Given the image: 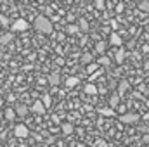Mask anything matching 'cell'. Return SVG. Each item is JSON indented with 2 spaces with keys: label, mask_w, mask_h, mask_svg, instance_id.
Instances as JSON below:
<instances>
[{
  "label": "cell",
  "mask_w": 149,
  "mask_h": 147,
  "mask_svg": "<svg viewBox=\"0 0 149 147\" xmlns=\"http://www.w3.org/2000/svg\"><path fill=\"white\" fill-rule=\"evenodd\" d=\"M92 61H94L92 54H83V55H81V62H83V64L88 66V64H92Z\"/></svg>",
  "instance_id": "obj_22"
},
{
  "label": "cell",
  "mask_w": 149,
  "mask_h": 147,
  "mask_svg": "<svg viewBox=\"0 0 149 147\" xmlns=\"http://www.w3.org/2000/svg\"><path fill=\"white\" fill-rule=\"evenodd\" d=\"M128 81H120V85H118V94H120V97H123V94L128 90Z\"/></svg>",
  "instance_id": "obj_14"
},
{
  "label": "cell",
  "mask_w": 149,
  "mask_h": 147,
  "mask_svg": "<svg viewBox=\"0 0 149 147\" xmlns=\"http://www.w3.org/2000/svg\"><path fill=\"white\" fill-rule=\"evenodd\" d=\"M78 28H80L81 31H87V30H88V21H87L85 17H80V19H78Z\"/></svg>",
  "instance_id": "obj_18"
},
{
  "label": "cell",
  "mask_w": 149,
  "mask_h": 147,
  "mask_svg": "<svg viewBox=\"0 0 149 147\" xmlns=\"http://www.w3.org/2000/svg\"><path fill=\"white\" fill-rule=\"evenodd\" d=\"M12 40V33H3L0 35V43H9Z\"/></svg>",
  "instance_id": "obj_24"
},
{
  "label": "cell",
  "mask_w": 149,
  "mask_h": 147,
  "mask_svg": "<svg viewBox=\"0 0 149 147\" xmlns=\"http://www.w3.org/2000/svg\"><path fill=\"white\" fill-rule=\"evenodd\" d=\"M104 50H106V42H97L95 43V52L97 54H104Z\"/></svg>",
  "instance_id": "obj_21"
},
{
  "label": "cell",
  "mask_w": 149,
  "mask_h": 147,
  "mask_svg": "<svg viewBox=\"0 0 149 147\" xmlns=\"http://www.w3.org/2000/svg\"><path fill=\"white\" fill-rule=\"evenodd\" d=\"M139 119H141V116H139L137 112H123V114L120 116V121H121L123 125H135Z\"/></svg>",
  "instance_id": "obj_3"
},
{
  "label": "cell",
  "mask_w": 149,
  "mask_h": 147,
  "mask_svg": "<svg viewBox=\"0 0 149 147\" xmlns=\"http://www.w3.org/2000/svg\"><path fill=\"white\" fill-rule=\"evenodd\" d=\"M2 104H3V101H2V99H0V107H2Z\"/></svg>",
  "instance_id": "obj_31"
},
{
  "label": "cell",
  "mask_w": 149,
  "mask_h": 147,
  "mask_svg": "<svg viewBox=\"0 0 149 147\" xmlns=\"http://www.w3.org/2000/svg\"><path fill=\"white\" fill-rule=\"evenodd\" d=\"M0 21H2V24H3V26H7V24H9V19H7L5 16H2V14H0Z\"/></svg>",
  "instance_id": "obj_28"
},
{
  "label": "cell",
  "mask_w": 149,
  "mask_h": 147,
  "mask_svg": "<svg viewBox=\"0 0 149 147\" xmlns=\"http://www.w3.org/2000/svg\"><path fill=\"white\" fill-rule=\"evenodd\" d=\"M14 135H16L17 139H26V137L30 135V130H28V126H26V125L19 123V125H16V126H14Z\"/></svg>",
  "instance_id": "obj_4"
},
{
  "label": "cell",
  "mask_w": 149,
  "mask_h": 147,
  "mask_svg": "<svg viewBox=\"0 0 149 147\" xmlns=\"http://www.w3.org/2000/svg\"><path fill=\"white\" fill-rule=\"evenodd\" d=\"M3 114H5V119H9V121H12L17 114H16V109H10V107H7V109L3 111Z\"/></svg>",
  "instance_id": "obj_17"
},
{
  "label": "cell",
  "mask_w": 149,
  "mask_h": 147,
  "mask_svg": "<svg viewBox=\"0 0 149 147\" xmlns=\"http://www.w3.org/2000/svg\"><path fill=\"white\" fill-rule=\"evenodd\" d=\"M0 83H2V81H0Z\"/></svg>",
  "instance_id": "obj_33"
},
{
  "label": "cell",
  "mask_w": 149,
  "mask_h": 147,
  "mask_svg": "<svg viewBox=\"0 0 149 147\" xmlns=\"http://www.w3.org/2000/svg\"><path fill=\"white\" fill-rule=\"evenodd\" d=\"M85 94H88V95H95V94H97V87H95L94 83H87V85H85Z\"/></svg>",
  "instance_id": "obj_15"
},
{
  "label": "cell",
  "mask_w": 149,
  "mask_h": 147,
  "mask_svg": "<svg viewBox=\"0 0 149 147\" xmlns=\"http://www.w3.org/2000/svg\"><path fill=\"white\" fill-rule=\"evenodd\" d=\"M104 7H106V2H104V0H95V9L101 10V9H104Z\"/></svg>",
  "instance_id": "obj_26"
},
{
  "label": "cell",
  "mask_w": 149,
  "mask_h": 147,
  "mask_svg": "<svg viewBox=\"0 0 149 147\" xmlns=\"http://www.w3.org/2000/svg\"><path fill=\"white\" fill-rule=\"evenodd\" d=\"M40 101L43 102V106H45V107H50V106H52V97H50L49 94L42 95V99H40Z\"/></svg>",
  "instance_id": "obj_19"
},
{
  "label": "cell",
  "mask_w": 149,
  "mask_h": 147,
  "mask_svg": "<svg viewBox=\"0 0 149 147\" xmlns=\"http://www.w3.org/2000/svg\"><path fill=\"white\" fill-rule=\"evenodd\" d=\"M101 73H102V69H99V71H97L95 74H92V76H90V80H95L97 76H101Z\"/></svg>",
  "instance_id": "obj_29"
},
{
  "label": "cell",
  "mask_w": 149,
  "mask_h": 147,
  "mask_svg": "<svg viewBox=\"0 0 149 147\" xmlns=\"http://www.w3.org/2000/svg\"><path fill=\"white\" fill-rule=\"evenodd\" d=\"M99 114L101 116H106V118H113V116H116V111L111 109V107H101L99 109Z\"/></svg>",
  "instance_id": "obj_10"
},
{
  "label": "cell",
  "mask_w": 149,
  "mask_h": 147,
  "mask_svg": "<svg viewBox=\"0 0 149 147\" xmlns=\"http://www.w3.org/2000/svg\"><path fill=\"white\" fill-rule=\"evenodd\" d=\"M114 61H116L118 64H123V61H125V50H123V47L118 49V52L114 54Z\"/></svg>",
  "instance_id": "obj_12"
},
{
  "label": "cell",
  "mask_w": 149,
  "mask_h": 147,
  "mask_svg": "<svg viewBox=\"0 0 149 147\" xmlns=\"http://www.w3.org/2000/svg\"><path fill=\"white\" fill-rule=\"evenodd\" d=\"M85 71L92 76V74H95L97 71H99V64H97V62H92V64H88V66H87V69H85Z\"/></svg>",
  "instance_id": "obj_16"
},
{
  "label": "cell",
  "mask_w": 149,
  "mask_h": 147,
  "mask_svg": "<svg viewBox=\"0 0 149 147\" xmlns=\"http://www.w3.org/2000/svg\"><path fill=\"white\" fill-rule=\"evenodd\" d=\"M80 31V28H78V24H73V23H70V24H66V33L68 35H76Z\"/></svg>",
  "instance_id": "obj_13"
},
{
  "label": "cell",
  "mask_w": 149,
  "mask_h": 147,
  "mask_svg": "<svg viewBox=\"0 0 149 147\" xmlns=\"http://www.w3.org/2000/svg\"><path fill=\"white\" fill-rule=\"evenodd\" d=\"M109 45H114V47L121 49V45H123V40H121V37H120L118 33H111V35H109Z\"/></svg>",
  "instance_id": "obj_6"
},
{
  "label": "cell",
  "mask_w": 149,
  "mask_h": 147,
  "mask_svg": "<svg viewBox=\"0 0 149 147\" xmlns=\"http://www.w3.org/2000/svg\"><path fill=\"white\" fill-rule=\"evenodd\" d=\"M45 109H47V107L43 106V102H42L40 99H38V101H35V102H33V106H31V111H33L35 114H43V112H45Z\"/></svg>",
  "instance_id": "obj_8"
},
{
  "label": "cell",
  "mask_w": 149,
  "mask_h": 147,
  "mask_svg": "<svg viewBox=\"0 0 149 147\" xmlns=\"http://www.w3.org/2000/svg\"><path fill=\"white\" fill-rule=\"evenodd\" d=\"M61 130H63V133L64 135H71L74 132V126L71 123H61Z\"/></svg>",
  "instance_id": "obj_11"
},
{
  "label": "cell",
  "mask_w": 149,
  "mask_h": 147,
  "mask_svg": "<svg viewBox=\"0 0 149 147\" xmlns=\"http://www.w3.org/2000/svg\"><path fill=\"white\" fill-rule=\"evenodd\" d=\"M47 80H49V83H50L52 87H57V85L61 83V74H59V71H57V69H54L52 73L47 76Z\"/></svg>",
  "instance_id": "obj_5"
},
{
  "label": "cell",
  "mask_w": 149,
  "mask_h": 147,
  "mask_svg": "<svg viewBox=\"0 0 149 147\" xmlns=\"http://www.w3.org/2000/svg\"><path fill=\"white\" fill-rule=\"evenodd\" d=\"M94 147H106V142H104V140L101 139V140H97V142L94 144Z\"/></svg>",
  "instance_id": "obj_27"
},
{
  "label": "cell",
  "mask_w": 149,
  "mask_h": 147,
  "mask_svg": "<svg viewBox=\"0 0 149 147\" xmlns=\"http://www.w3.org/2000/svg\"><path fill=\"white\" fill-rule=\"evenodd\" d=\"M78 83H80V80H78L76 76H68V78H66V81H64L66 88H74Z\"/></svg>",
  "instance_id": "obj_9"
},
{
  "label": "cell",
  "mask_w": 149,
  "mask_h": 147,
  "mask_svg": "<svg viewBox=\"0 0 149 147\" xmlns=\"http://www.w3.org/2000/svg\"><path fill=\"white\" fill-rule=\"evenodd\" d=\"M12 33H21V31H26L28 28H30V23L26 21V19H23V17H19V19H16L14 23H12Z\"/></svg>",
  "instance_id": "obj_2"
},
{
  "label": "cell",
  "mask_w": 149,
  "mask_h": 147,
  "mask_svg": "<svg viewBox=\"0 0 149 147\" xmlns=\"http://www.w3.org/2000/svg\"><path fill=\"white\" fill-rule=\"evenodd\" d=\"M144 142H148V144H149V135H146V137H144Z\"/></svg>",
  "instance_id": "obj_30"
},
{
  "label": "cell",
  "mask_w": 149,
  "mask_h": 147,
  "mask_svg": "<svg viewBox=\"0 0 149 147\" xmlns=\"http://www.w3.org/2000/svg\"><path fill=\"white\" fill-rule=\"evenodd\" d=\"M33 28L37 30L38 33L42 35H52L54 33V26H52V21L45 16H37L35 21H33Z\"/></svg>",
  "instance_id": "obj_1"
},
{
  "label": "cell",
  "mask_w": 149,
  "mask_h": 147,
  "mask_svg": "<svg viewBox=\"0 0 149 147\" xmlns=\"http://www.w3.org/2000/svg\"><path fill=\"white\" fill-rule=\"evenodd\" d=\"M16 114H17V116H26V114H28V107H26L24 104L17 106V107H16Z\"/></svg>",
  "instance_id": "obj_20"
},
{
  "label": "cell",
  "mask_w": 149,
  "mask_h": 147,
  "mask_svg": "<svg viewBox=\"0 0 149 147\" xmlns=\"http://www.w3.org/2000/svg\"><path fill=\"white\" fill-rule=\"evenodd\" d=\"M120 99H121V97H120L118 92H113L111 95H109V107H111V109H116V107L120 106Z\"/></svg>",
  "instance_id": "obj_7"
},
{
  "label": "cell",
  "mask_w": 149,
  "mask_h": 147,
  "mask_svg": "<svg viewBox=\"0 0 149 147\" xmlns=\"http://www.w3.org/2000/svg\"><path fill=\"white\" fill-rule=\"evenodd\" d=\"M139 9L149 14V0H142V2H139Z\"/></svg>",
  "instance_id": "obj_25"
},
{
  "label": "cell",
  "mask_w": 149,
  "mask_h": 147,
  "mask_svg": "<svg viewBox=\"0 0 149 147\" xmlns=\"http://www.w3.org/2000/svg\"><path fill=\"white\" fill-rule=\"evenodd\" d=\"M0 57H2V54H0Z\"/></svg>",
  "instance_id": "obj_32"
},
{
  "label": "cell",
  "mask_w": 149,
  "mask_h": 147,
  "mask_svg": "<svg viewBox=\"0 0 149 147\" xmlns=\"http://www.w3.org/2000/svg\"><path fill=\"white\" fill-rule=\"evenodd\" d=\"M109 57H106V55H101L99 59H97V64H101V66H109Z\"/></svg>",
  "instance_id": "obj_23"
}]
</instances>
